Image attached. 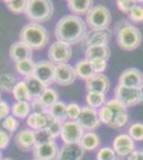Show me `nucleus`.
Segmentation results:
<instances>
[{"mask_svg":"<svg viewBox=\"0 0 143 160\" xmlns=\"http://www.w3.org/2000/svg\"><path fill=\"white\" fill-rule=\"evenodd\" d=\"M87 34V25L84 19L76 15H65L59 19L54 27L57 40L66 44H77L81 42Z\"/></svg>","mask_w":143,"mask_h":160,"instance_id":"obj_1","label":"nucleus"},{"mask_svg":"<svg viewBox=\"0 0 143 160\" xmlns=\"http://www.w3.org/2000/svg\"><path fill=\"white\" fill-rule=\"evenodd\" d=\"M19 38L20 42L28 45L32 50H40L47 46L49 32L41 24L30 22L20 30Z\"/></svg>","mask_w":143,"mask_h":160,"instance_id":"obj_2","label":"nucleus"},{"mask_svg":"<svg viewBox=\"0 0 143 160\" xmlns=\"http://www.w3.org/2000/svg\"><path fill=\"white\" fill-rule=\"evenodd\" d=\"M54 3L49 0H28L25 15L34 24L45 22L54 14Z\"/></svg>","mask_w":143,"mask_h":160,"instance_id":"obj_3","label":"nucleus"},{"mask_svg":"<svg viewBox=\"0 0 143 160\" xmlns=\"http://www.w3.org/2000/svg\"><path fill=\"white\" fill-rule=\"evenodd\" d=\"M116 44L123 50H135L142 43V34L137 27L128 24L116 29Z\"/></svg>","mask_w":143,"mask_h":160,"instance_id":"obj_4","label":"nucleus"},{"mask_svg":"<svg viewBox=\"0 0 143 160\" xmlns=\"http://www.w3.org/2000/svg\"><path fill=\"white\" fill-rule=\"evenodd\" d=\"M87 25L91 30H104L108 29L111 22V13L108 8L103 4L93 6L85 17Z\"/></svg>","mask_w":143,"mask_h":160,"instance_id":"obj_5","label":"nucleus"},{"mask_svg":"<svg viewBox=\"0 0 143 160\" xmlns=\"http://www.w3.org/2000/svg\"><path fill=\"white\" fill-rule=\"evenodd\" d=\"M114 97L125 108L141 104V88H126L118 86L114 90Z\"/></svg>","mask_w":143,"mask_h":160,"instance_id":"obj_6","label":"nucleus"},{"mask_svg":"<svg viewBox=\"0 0 143 160\" xmlns=\"http://www.w3.org/2000/svg\"><path fill=\"white\" fill-rule=\"evenodd\" d=\"M84 135V129L78 121H65L62 125L60 137L64 144H78L80 143Z\"/></svg>","mask_w":143,"mask_h":160,"instance_id":"obj_7","label":"nucleus"},{"mask_svg":"<svg viewBox=\"0 0 143 160\" xmlns=\"http://www.w3.org/2000/svg\"><path fill=\"white\" fill-rule=\"evenodd\" d=\"M73 55L72 46L69 44L64 42L57 41L48 49V58L49 61L53 62L54 64H65L69 61Z\"/></svg>","mask_w":143,"mask_h":160,"instance_id":"obj_8","label":"nucleus"},{"mask_svg":"<svg viewBox=\"0 0 143 160\" xmlns=\"http://www.w3.org/2000/svg\"><path fill=\"white\" fill-rule=\"evenodd\" d=\"M106 106L111 110L112 113V120H111L109 127L111 128H122L128 122V112L119 100L115 98L109 100L106 102Z\"/></svg>","mask_w":143,"mask_h":160,"instance_id":"obj_9","label":"nucleus"},{"mask_svg":"<svg viewBox=\"0 0 143 160\" xmlns=\"http://www.w3.org/2000/svg\"><path fill=\"white\" fill-rule=\"evenodd\" d=\"M33 76L36 77L46 86H50L54 82L56 76V65L50 61L42 60L35 63V68Z\"/></svg>","mask_w":143,"mask_h":160,"instance_id":"obj_10","label":"nucleus"},{"mask_svg":"<svg viewBox=\"0 0 143 160\" xmlns=\"http://www.w3.org/2000/svg\"><path fill=\"white\" fill-rule=\"evenodd\" d=\"M111 35L112 34L108 29L91 30L82 40V46L85 49L89 47H93V46H108Z\"/></svg>","mask_w":143,"mask_h":160,"instance_id":"obj_11","label":"nucleus"},{"mask_svg":"<svg viewBox=\"0 0 143 160\" xmlns=\"http://www.w3.org/2000/svg\"><path fill=\"white\" fill-rule=\"evenodd\" d=\"M77 78V74L75 68L69 64H59L56 65V76H54V82L59 86L67 87L71 86L75 82Z\"/></svg>","mask_w":143,"mask_h":160,"instance_id":"obj_12","label":"nucleus"},{"mask_svg":"<svg viewBox=\"0 0 143 160\" xmlns=\"http://www.w3.org/2000/svg\"><path fill=\"white\" fill-rule=\"evenodd\" d=\"M119 86L126 88H141L143 87V74L138 68H127L120 75Z\"/></svg>","mask_w":143,"mask_h":160,"instance_id":"obj_13","label":"nucleus"},{"mask_svg":"<svg viewBox=\"0 0 143 160\" xmlns=\"http://www.w3.org/2000/svg\"><path fill=\"white\" fill-rule=\"evenodd\" d=\"M59 146L54 141L38 144L33 148V157L36 160H56L59 155Z\"/></svg>","mask_w":143,"mask_h":160,"instance_id":"obj_14","label":"nucleus"},{"mask_svg":"<svg viewBox=\"0 0 143 160\" xmlns=\"http://www.w3.org/2000/svg\"><path fill=\"white\" fill-rule=\"evenodd\" d=\"M77 121L82 126L84 129L88 130L96 129L100 125V120L98 118V111L89 107V106L82 107L80 117Z\"/></svg>","mask_w":143,"mask_h":160,"instance_id":"obj_15","label":"nucleus"},{"mask_svg":"<svg viewBox=\"0 0 143 160\" xmlns=\"http://www.w3.org/2000/svg\"><path fill=\"white\" fill-rule=\"evenodd\" d=\"M110 88V82L106 75L94 74L88 80H85V89L88 93H100L105 94Z\"/></svg>","mask_w":143,"mask_h":160,"instance_id":"obj_16","label":"nucleus"},{"mask_svg":"<svg viewBox=\"0 0 143 160\" xmlns=\"http://www.w3.org/2000/svg\"><path fill=\"white\" fill-rule=\"evenodd\" d=\"M113 149L116 155L121 157L129 156L135 149V141L129 137V135L122 133L114 138L113 140Z\"/></svg>","mask_w":143,"mask_h":160,"instance_id":"obj_17","label":"nucleus"},{"mask_svg":"<svg viewBox=\"0 0 143 160\" xmlns=\"http://www.w3.org/2000/svg\"><path fill=\"white\" fill-rule=\"evenodd\" d=\"M54 118L49 113H35L32 112L27 118L28 126L34 131L46 130L54 122Z\"/></svg>","mask_w":143,"mask_h":160,"instance_id":"obj_18","label":"nucleus"},{"mask_svg":"<svg viewBox=\"0 0 143 160\" xmlns=\"http://www.w3.org/2000/svg\"><path fill=\"white\" fill-rule=\"evenodd\" d=\"M15 144L22 151H31L35 148V131L32 129H23L15 136Z\"/></svg>","mask_w":143,"mask_h":160,"instance_id":"obj_19","label":"nucleus"},{"mask_svg":"<svg viewBox=\"0 0 143 160\" xmlns=\"http://www.w3.org/2000/svg\"><path fill=\"white\" fill-rule=\"evenodd\" d=\"M84 149L78 144H64L59 152L56 160H81Z\"/></svg>","mask_w":143,"mask_h":160,"instance_id":"obj_20","label":"nucleus"},{"mask_svg":"<svg viewBox=\"0 0 143 160\" xmlns=\"http://www.w3.org/2000/svg\"><path fill=\"white\" fill-rule=\"evenodd\" d=\"M32 49L28 45H26L23 42H15L12 44L10 47L9 55L10 58L14 61V63L19 61L28 60V59H32Z\"/></svg>","mask_w":143,"mask_h":160,"instance_id":"obj_21","label":"nucleus"},{"mask_svg":"<svg viewBox=\"0 0 143 160\" xmlns=\"http://www.w3.org/2000/svg\"><path fill=\"white\" fill-rule=\"evenodd\" d=\"M67 8L75 15H87L93 8V1L91 0H69Z\"/></svg>","mask_w":143,"mask_h":160,"instance_id":"obj_22","label":"nucleus"},{"mask_svg":"<svg viewBox=\"0 0 143 160\" xmlns=\"http://www.w3.org/2000/svg\"><path fill=\"white\" fill-rule=\"evenodd\" d=\"M25 83L27 84L29 92L32 96V98H38V97L42 95V93L45 91L47 86L44 84L42 81H40L36 77L34 76H30L25 78Z\"/></svg>","mask_w":143,"mask_h":160,"instance_id":"obj_23","label":"nucleus"},{"mask_svg":"<svg viewBox=\"0 0 143 160\" xmlns=\"http://www.w3.org/2000/svg\"><path fill=\"white\" fill-rule=\"evenodd\" d=\"M84 56L87 60H93V59H104L108 60L110 57V49L108 46H93V47L87 48L84 51Z\"/></svg>","mask_w":143,"mask_h":160,"instance_id":"obj_24","label":"nucleus"},{"mask_svg":"<svg viewBox=\"0 0 143 160\" xmlns=\"http://www.w3.org/2000/svg\"><path fill=\"white\" fill-rule=\"evenodd\" d=\"M79 144L84 151H94L100 146V139L97 133L89 131V132H84Z\"/></svg>","mask_w":143,"mask_h":160,"instance_id":"obj_25","label":"nucleus"},{"mask_svg":"<svg viewBox=\"0 0 143 160\" xmlns=\"http://www.w3.org/2000/svg\"><path fill=\"white\" fill-rule=\"evenodd\" d=\"M12 94L16 102H31L32 100V96H31L29 89H28L27 84L25 81H19L13 89Z\"/></svg>","mask_w":143,"mask_h":160,"instance_id":"obj_26","label":"nucleus"},{"mask_svg":"<svg viewBox=\"0 0 143 160\" xmlns=\"http://www.w3.org/2000/svg\"><path fill=\"white\" fill-rule=\"evenodd\" d=\"M75 71H76L77 77H79L82 80H88L90 77H92L95 74L90 61L87 60V59L77 62L76 66H75Z\"/></svg>","mask_w":143,"mask_h":160,"instance_id":"obj_27","label":"nucleus"},{"mask_svg":"<svg viewBox=\"0 0 143 160\" xmlns=\"http://www.w3.org/2000/svg\"><path fill=\"white\" fill-rule=\"evenodd\" d=\"M34 68H35V62L32 59H28V60L19 61L15 63V71L19 75L24 76L25 78L33 76Z\"/></svg>","mask_w":143,"mask_h":160,"instance_id":"obj_28","label":"nucleus"},{"mask_svg":"<svg viewBox=\"0 0 143 160\" xmlns=\"http://www.w3.org/2000/svg\"><path fill=\"white\" fill-rule=\"evenodd\" d=\"M31 105L28 102H16L12 105L11 112L13 117L18 118H26L30 115Z\"/></svg>","mask_w":143,"mask_h":160,"instance_id":"obj_29","label":"nucleus"},{"mask_svg":"<svg viewBox=\"0 0 143 160\" xmlns=\"http://www.w3.org/2000/svg\"><path fill=\"white\" fill-rule=\"evenodd\" d=\"M48 113L57 121H61V122L64 123L67 120L66 105L63 102H60V100L49 108Z\"/></svg>","mask_w":143,"mask_h":160,"instance_id":"obj_30","label":"nucleus"},{"mask_svg":"<svg viewBox=\"0 0 143 160\" xmlns=\"http://www.w3.org/2000/svg\"><path fill=\"white\" fill-rule=\"evenodd\" d=\"M38 98L41 99V102H43L44 106H45L47 109H49L51 106H54L56 102H59V95L54 89H51V88L47 87Z\"/></svg>","mask_w":143,"mask_h":160,"instance_id":"obj_31","label":"nucleus"},{"mask_svg":"<svg viewBox=\"0 0 143 160\" xmlns=\"http://www.w3.org/2000/svg\"><path fill=\"white\" fill-rule=\"evenodd\" d=\"M85 100L89 107L97 109L106 104V96L105 94H100V93H87Z\"/></svg>","mask_w":143,"mask_h":160,"instance_id":"obj_32","label":"nucleus"},{"mask_svg":"<svg viewBox=\"0 0 143 160\" xmlns=\"http://www.w3.org/2000/svg\"><path fill=\"white\" fill-rule=\"evenodd\" d=\"M17 84L16 77L12 74L0 75V91L12 92L15 86Z\"/></svg>","mask_w":143,"mask_h":160,"instance_id":"obj_33","label":"nucleus"},{"mask_svg":"<svg viewBox=\"0 0 143 160\" xmlns=\"http://www.w3.org/2000/svg\"><path fill=\"white\" fill-rule=\"evenodd\" d=\"M4 4L8 10L14 14H22L26 12L28 1L27 0H6Z\"/></svg>","mask_w":143,"mask_h":160,"instance_id":"obj_34","label":"nucleus"},{"mask_svg":"<svg viewBox=\"0 0 143 160\" xmlns=\"http://www.w3.org/2000/svg\"><path fill=\"white\" fill-rule=\"evenodd\" d=\"M128 135L134 141H143V123H134L129 126Z\"/></svg>","mask_w":143,"mask_h":160,"instance_id":"obj_35","label":"nucleus"},{"mask_svg":"<svg viewBox=\"0 0 143 160\" xmlns=\"http://www.w3.org/2000/svg\"><path fill=\"white\" fill-rule=\"evenodd\" d=\"M97 160H116V153L114 152L113 148L110 146H104L100 151L97 152L96 155Z\"/></svg>","mask_w":143,"mask_h":160,"instance_id":"obj_36","label":"nucleus"},{"mask_svg":"<svg viewBox=\"0 0 143 160\" xmlns=\"http://www.w3.org/2000/svg\"><path fill=\"white\" fill-rule=\"evenodd\" d=\"M81 109L82 107H80L76 102H69V105H66L67 118H69V121H77L80 117Z\"/></svg>","mask_w":143,"mask_h":160,"instance_id":"obj_37","label":"nucleus"},{"mask_svg":"<svg viewBox=\"0 0 143 160\" xmlns=\"http://www.w3.org/2000/svg\"><path fill=\"white\" fill-rule=\"evenodd\" d=\"M18 126H19V123L16 120V118L13 117V115H9L3 120L2 122V127L3 129L8 131L9 133H13L15 132L18 129Z\"/></svg>","mask_w":143,"mask_h":160,"instance_id":"obj_38","label":"nucleus"},{"mask_svg":"<svg viewBox=\"0 0 143 160\" xmlns=\"http://www.w3.org/2000/svg\"><path fill=\"white\" fill-rule=\"evenodd\" d=\"M142 1H134V0H118L116 7L120 11L124 13H130V11L135 7L138 6V3H141Z\"/></svg>","mask_w":143,"mask_h":160,"instance_id":"obj_39","label":"nucleus"},{"mask_svg":"<svg viewBox=\"0 0 143 160\" xmlns=\"http://www.w3.org/2000/svg\"><path fill=\"white\" fill-rule=\"evenodd\" d=\"M62 125H63V122L54 120V122L50 124V126L46 129V131H47L48 135L51 137L53 140H54L56 138H58L59 136H61Z\"/></svg>","mask_w":143,"mask_h":160,"instance_id":"obj_40","label":"nucleus"},{"mask_svg":"<svg viewBox=\"0 0 143 160\" xmlns=\"http://www.w3.org/2000/svg\"><path fill=\"white\" fill-rule=\"evenodd\" d=\"M98 118L100 120V123L105 124L107 126L110 124L111 120H112V113H111V110L106 106V104L98 110Z\"/></svg>","mask_w":143,"mask_h":160,"instance_id":"obj_41","label":"nucleus"},{"mask_svg":"<svg viewBox=\"0 0 143 160\" xmlns=\"http://www.w3.org/2000/svg\"><path fill=\"white\" fill-rule=\"evenodd\" d=\"M90 63L95 74H101L107 68V60L104 59H93L90 61Z\"/></svg>","mask_w":143,"mask_h":160,"instance_id":"obj_42","label":"nucleus"},{"mask_svg":"<svg viewBox=\"0 0 143 160\" xmlns=\"http://www.w3.org/2000/svg\"><path fill=\"white\" fill-rule=\"evenodd\" d=\"M129 18L135 22H143V6L138 4L131 10L129 13Z\"/></svg>","mask_w":143,"mask_h":160,"instance_id":"obj_43","label":"nucleus"},{"mask_svg":"<svg viewBox=\"0 0 143 160\" xmlns=\"http://www.w3.org/2000/svg\"><path fill=\"white\" fill-rule=\"evenodd\" d=\"M31 109L35 113H48V109L44 106L40 98H32L30 102Z\"/></svg>","mask_w":143,"mask_h":160,"instance_id":"obj_44","label":"nucleus"},{"mask_svg":"<svg viewBox=\"0 0 143 160\" xmlns=\"http://www.w3.org/2000/svg\"><path fill=\"white\" fill-rule=\"evenodd\" d=\"M35 139H36V145H38V144H44V143H48V142L54 141L46 130L35 131Z\"/></svg>","mask_w":143,"mask_h":160,"instance_id":"obj_45","label":"nucleus"},{"mask_svg":"<svg viewBox=\"0 0 143 160\" xmlns=\"http://www.w3.org/2000/svg\"><path fill=\"white\" fill-rule=\"evenodd\" d=\"M10 139H11V136L9 135V132L0 129V151H3L9 146Z\"/></svg>","mask_w":143,"mask_h":160,"instance_id":"obj_46","label":"nucleus"},{"mask_svg":"<svg viewBox=\"0 0 143 160\" xmlns=\"http://www.w3.org/2000/svg\"><path fill=\"white\" fill-rule=\"evenodd\" d=\"M11 111L9 102L6 100H0V120H4L7 117H9V113Z\"/></svg>","mask_w":143,"mask_h":160,"instance_id":"obj_47","label":"nucleus"},{"mask_svg":"<svg viewBox=\"0 0 143 160\" xmlns=\"http://www.w3.org/2000/svg\"><path fill=\"white\" fill-rule=\"evenodd\" d=\"M126 160H143V149L142 151H134L129 156H127Z\"/></svg>","mask_w":143,"mask_h":160,"instance_id":"obj_48","label":"nucleus"},{"mask_svg":"<svg viewBox=\"0 0 143 160\" xmlns=\"http://www.w3.org/2000/svg\"><path fill=\"white\" fill-rule=\"evenodd\" d=\"M141 104H143V87H141Z\"/></svg>","mask_w":143,"mask_h":160,"instance_id":"obj_49","label":"nucleus"},{"mask_svg":"<svg viewBox=\"0 0 143 160\" xmlns=\"http://www.w3.org/2000/svg\"><path fill=\"white\" fill-rule=\"evenodd\" d=\"M1 160H13L11 158H3V159H1Z\"/></svg>","mask_w":143,"mask_h":160,"instance_id":"obj_50","label":"nucleus"},{"mask_svg":"<svg viewBox=\"0 0 143 160\" xmlns=\"http://www.w3.org/2000/svg\"><path fill=\"white\" fill-rule=\"evenodd\" d=\"M1 159H2V154L0 153V160H1Z\"/></svg>","mask_w":143,"mask_h":160,"instance_id":"obj_51","label":"nucleus"},{"mask_svg":"<svg viewBox=\"0 0 143 160\" xmlns=\"http://www.w3.org/2000/svg\"><path fill=\"white\" fill-rule=\"evenodd\" d=\"M0 98H1V93H0Z\"/></svg>","mask_w":143,"mask_h":160,"instance_id":"obj_52","label":"nucleus"},{"mask_svg":"<svg viewBox=\"0 0 143 160\" xmlns=\"http://www.w3.org/2000/svg\"><path fill=\"white\" fill-rule=\"evenodd\" d=\"M32 160H36V159H32Z\"/></svg>","mask_w":143,"mask_h":160,"instance_id":"obj_53","label":"nucleus"}]
</instances>
